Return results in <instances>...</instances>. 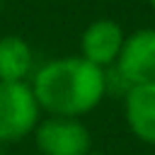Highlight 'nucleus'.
<instances>
[{"instance_id": "obj_1", "label": "nucleus", "mask_w": 155, "mask_h": 155, "mask_svg": "<svg viewBox=\"0 0 155 155\" xmlns=\"http://www.w3.org/2000/svg\"><path fill=\"white\" fill-rule=\"evenodd\" d=\"M29 85L41 111L48 116L80 119L104 99L109 78L107 70L80 56H61L36 68Z\"/></svg>"}, {"instance_id": "obj_2", "label": "nucleus", "mask_w": 155, "mask_h": 155, "mask_svg": "<svg viewBox=\"0 0 155 155\" xmlns=\"http://www.w3.org/2000/svg\"><path fill=\"white\" fill-rule=\"evenodd\" d=\"M41 121L39 102L29 82H0V143H17Z\"/></svg>"}, {"instance_id": "obj_3", "label": "nucleus", "mask_w": 155, "mask_h": 155, "mask_svg": "<svg viewBox=\"0 0 155 155\" xmlns=\"http://www.w3.org/2000/svg\"><path fill=\"white\" fill-rule=\"evenodd\" d=\"M111 70L126 90L155 82V27H140L126 34Z\"/></svg>"}, {"instance_id": "obj_4", "label": "nucleus", "mask_w": 155, "mask_h": 155, "mask_svg": "<svg viewBox=\"0 0 155 155\" xmlns=\"http://www.w3.org/2000/svg\"><path fill=\"white\" fill-rule=\"evenodd\" d=\"M34 143L41 155H90L92 136L80 119L46 116L34 128Z\"/></svg>"}, {"instance_id": "obj_5", "label": "nucleus", "mask_w": 155, "mask_h": 155, "mask_svg": "<svg viewBox=\"0 0 155 155\" xmlns=\"http://www.w3.org/2000/svg\"><path fill=\"white\" fill-rule=\"evenodd\" d=\"M124 39H126V31L116 19L99 17L90 22L80 34V58H85L87 63L102 70H111L121 53Z\"/></svg>"}, {"instance_id": "obj_6", "label": "nucleus", "mask_w": 155, "mask_h": 155, "mask_svg": "<svg viewBox=\"0 0 155 155\" xmlns=\"http://www.w3.org/2000/svg\"><path fill=\"white\" fill-rule=\"evenodd\" d=\"M124 119H126L128 131L138 140L155 145V82L126 90Z\"/></svg>"}, {"instance_id": "obj_7", "label": "nucleus", "mask_w": 155, "mask_h": 155, "mask_svg": "<svg viewBox=\"0 0 155 155\" xmlns=\"http://www.w3.org/2000/svg\"><path fill=\"white\" fill-rule=\"evenodd\" d=\"M34 75V51L17 36H0V82H29Z\"/></svg>"}, {"instance_id": "obj_8", "label": "nucleus", "mask_w": 155, "mask_h": 155, "mask_svg": "<svg viewBox=\"0 0 155 155\" xmlns=\"http://www.w3.org/2000/svg\"><path fill=\"white\" fill-rule=\"evenodd\" d=\"M148 5H150V7H153V10H155V0H148Z\"/></svg>"}, {"instance_id": "obj_9", "label": "nucleus", "mask_w": 155, "mask_h": 155, "mask_svg": "<svg viewBox=\"0 0 155 155\" xmlns=\"http://www.w3.org/2000/svg\"><path fill=\"white\" fill-rule=\"evenodd\" d=\"M0 15H2V0H0Z\"/></svg>"}, {"instance_id": "obj_10", "label": "nucleus", "mask_w": 155, "mask_h": 155, "mask_svg": "<svg viewBox=\"0 0 155 155\" xmlns=\"http://www.w3.org/2000/svg\"><path fill=\"white\" fill-rule=\"evenodd\" d=\"M90 155H99V153H90Z\"/></svg>"}]
</instances>
